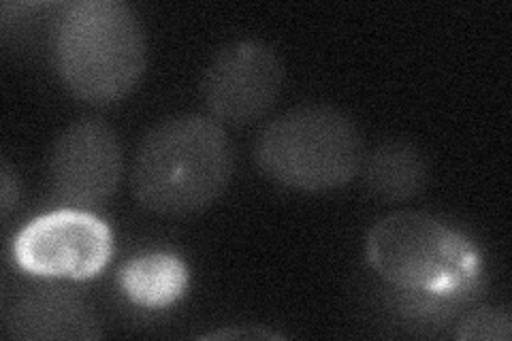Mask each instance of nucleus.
<instances>
[{
  "instance_id": "obj_1",
  "label": "nucleus",
  "mask_w": 512,
  "mask_h": 341,
  "mask_svg": "<svg viewBox=\"0 0 512 341\" xmlns=\"http://www.w3.org/2000/svg\"><path fill=\"white\" fill-rule=\"evenodd\" d=\"M233 145L220 122L188 113L156 124L139 143L131 186L137 203L160 216L212 207L233 177Z\"/></svg>"
},
{
  "instance_id": "obj_2",
  "label": "nucleus",
  "mask_w": 512,
  "mask_h": 341,
  "mask_svg": "<svg viewBox=\"0 0 512 341\" xmlns=\"http://www.w3.org/2000/svg\"><path fill=\"white\" fill-rule=\"evenodd\" d=\"M54 60L62 84L79 101L116 103L146 73V30L122 0H77L58 20Z\"/></svg>"
},
{
  "instance_id": "obj_3",
  "label": "nucleus",
  "mask_w": 512,
  "mask_h": 341,
  "mask_svg": "<svg viewBox=\"0 0 512 341\" xmlns=\"http://www.w3.org/2000/svg\"><path fill=\"white\" fill-rule=\"evenodd\" d=\"M365 252L384 282L427 303L463 299L483 271L474 243L423 211H397L376 222Z\"/></svg>"
},
{
  "instance_id": "obj_4",
  "label": "nucleus",
  "mask_w": 512,
  "mask_h": 341,
  "mask_svg": "<svg viewBox=\"0 0 512 341\" xmlns=\"http://www.w3.org/2000/svg\"><path fill=\"white\" fill-rule=\"evenodd\" d=\"M256 165L280 186L327 192L361 173L363 137L344 111L303 105L269 122L256 141Z\"/></svg>"
},
{
  "instance_id": "obj_5",
  "label": "nucleus",
  "mask_w": 512,
  "mask_h": 341,
  "mask_svg": "<svg viewBox=\"0 0 512 341\" xmlns=\"http://www.w3.org/2000/svg\"><path fill=\"white\" fill-rule=\"evenodd\" d=\"M114 252L109 226L84 209H58L28 222L13 241L20 269L52 280H90Z\"/></svg>"
},
{
  "instance_id": "obj_6",
  "label": "nucleus",
  "mask_w": 512,
  "mask_h": 341,
  "mask_svg": "<svg viewBox=\"0 0 512 341\" xmlns=\"http://www.w3.org/2000/svg\"><path fill=\"white\" fill-rule=\"evenodd\" d=\"M284 86V64L274 47L242 39L224 45L203 75V99L212 118L246 126L265 118Z\"/></svg>"
},
{
  "instance_id": "obj_7",
  "label": "nucleus",
  "mask_w": 512,
  "mask_h": 341,
  "mask_svg": "<svg viewBox=\"0 0 512 341\" xmlns=\"http://www.w3.org/2000/svg\"><path fill=\"white\" fill-rule=\"evenodd\" d=\"M124 171L122 145L103 120H79L64 128L50 156L56 199L73 209H96L114 197Z\"/></svg>"
},
{
  "instance_id": "obj_8",
  "label": "nucleus",
  "mask_w": 512,
  "mask_h": 341,
  "mask_svg": "<svg viewBox=\"0 0 512 341\" xmlns=\"http://www.w3.org/2000/svg\"><path fill=\"white\" fill-rule=\"evenodd\" d=\"M5 333L24 341H94L103 329L94 307L77 290L39 286L9 307Z\"/></svg>"
},
{
  "instance_id": "obj_9",
  "label": "nucleus",
  "mask_w": 512,
  "mask_h": 341,
  "mask_svg": "<svg viewBox=\"0 0 512 341\" xmlns=\"http://www.w3.org/2000/svg\"><path fill=\"white\" fill-rule=\"evenodd\" d=\"M363 180L372 194L384 201H410L429 182L425 154L414 143L391 139L363 158Z\"/></svg>"
},
{
  "instance_id": "obj_10",
  "label": "nucleus",
  "mask_w": 512,
  "mask_h": 341,
  "mask_svg": "<svg viewBox=\"0 0 512 341\" xmlns=\"http://www.w3.org/2000/svg\"><path fill=\"white\" fill-rule=\"evenodd\" d=\"M118 280L135 305L160 310L182 299L188 288V267L171 252H150L131 258Z\"/></svg>"
},
{
  "instance_id": "obj_11",
  "label": "nucleus",
  "mask_w": 512,
  "mask_h": 341,
  "mask_svg": "<svg viewBox=\"0 0 512 341\" xmlns=\"http://www.w3.org/2000/svg\"><path fill=\"white\" fill-rule=\"evenodd\" d=\"M512 316L506 307H478L461 320L457 339L463 341H510Z\"/></svg>"
},
{
  "instance_id": "obj_12",
  "label": "nucleus",
  "mask_w": 512,
  "mask_h": 341,
  "mask_svg": "<svg viewBox=\"0 0 512 341\" xmlns=\"http://www.w3.org/2000/svg\"><path fill=\"white\" fill-rule=\"evenodd\" d=\"M203 339H248V341H259V339H284L282 335L267 331L263 327H256V324H244V327H229L220 329L214 333L203 335Z\"/></svg>"
},
{
  "instance_id": "obj_13",
  "label": "nucleus",
  "mask_w": 512,
  "mask_h": 341,
  "mask_svg": "<svg viewBox=\"0 0 512 341\" xmlns=\"http://www.w3.org/2000/svg\"><path fill=\"white\" fill-rule=\"evenodd\" d=\"M0 197H3V216L7 218L9 211L13 209V205L18 203V197H20V182L18 177L13 175L11 167L7 165V162H3V169H0Z\"/></svg>"
}]
</instances>
